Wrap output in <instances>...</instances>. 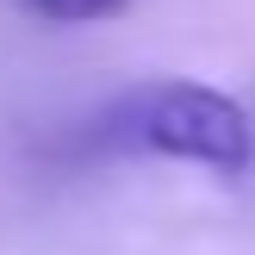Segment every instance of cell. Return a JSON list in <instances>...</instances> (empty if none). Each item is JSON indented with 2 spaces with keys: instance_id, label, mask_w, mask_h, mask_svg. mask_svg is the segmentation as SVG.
Here are the masks:
<instances>
[{
  "instance_id": "obj_1",
  "label": "cell",
  "mask_w": 255,
  "mask_h": 255,
  "mask_svg": "<svg viewBox=\"0 0 255 255\" xmlns=\"http://www.w3.org/2000/svg\"><path fill=\"white\" fill-rule=\"evenodd\" d=\"M100 137L112 149L181 156V162H206V168H231V174L249 162V119L237 112V100L193 81H156L125 94L100 119Z\"/></svg>"
},
{
  "instance_id": "obj_2",
  "label": "cell",
  "mask_w": 255,
  "mask_h": 255,
  "mask_svg": "<svg viewBox=\"0 0 255 255\" xmlns=\"http://www.w3.org/2000/svg\"><path fill=\"white\" fill-rule=\"evenodd\" d=\"M31 12H44V19H62V25H81V19H106V12L131 6V0H25Z\"/></svg>"
}]
</instances>
